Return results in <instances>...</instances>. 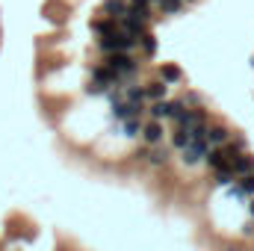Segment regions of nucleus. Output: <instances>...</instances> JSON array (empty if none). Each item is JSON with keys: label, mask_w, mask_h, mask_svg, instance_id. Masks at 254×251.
Wrapping results in <instances>:
<instances>
[{"label": "nucleus", "mask_w": 254, "mask_h": 251, "mask_svg": "<svg viewBox=\"0 0 254 251\" xmlns=\"http://www.w3.org/2000/svg\"><path fill=\"white\" fill-rule=\"evenodd\" d=\"M86 92H89V95H104V92H110V89H107V86H101V83H89V86H86Z\"/></svg>", "instance_id": "obj_21"}, {"label": "nucleus", "mask_w": 254, "mask_h": 251, "mask_svg": "<svg viewBox=\"0 0 254 251\" xmlns=\"http://www.w3.org/2000/svg\"><path fill=\"white\" fill-rule=\"evenodd\" d=\"M216 184H219V187H231V184H234V172H231V169L216 172Z\"/></svg>", "instance_id": "obj_19"}, {"label": "nucleus", "mask_w": 254, "mask_h": 251, "mask_svg": "<svg viewBox=\"0 0 254 251\" xmlns=\"http://www.w3.org/2000/svg\"><path fill=\"white\" fill-rule=\"evenodd\" d=\"M151 166H166L169 163V148H160V145H154L151 151H148V157H145Z\"/></svg>", "instance_id": "obj_14"}, {"label": "nucleus", "mask_w": 254, "mask_h": 251, "mask_svg": "<svg viewBox=\"0 0 254 251\" xmlns=\"http://www.w3.org/2000/svg\"><path fill=\"white\" fill-rule=\"evenodd\" d=\"M228 251H237V249H228Z\"/></svg>", "instance_id": "obj_23"}, {"label": "nucleus", "mask_w": 254, "mask_h": 251, "mask_svg": "<svg viewBox=\"0 0 254 251\" xmlns=\"http://www.w3.org/2000/svg\"><path fill=\"white\" fill-rule=\"evenodd\" d=\"M157 6H160V9H163L166 15H175V12L181 9V0H160Z\"/></svg>", "instance_id": "obj_20"}, {"label": "nucleus", "mask_w": 254, "mask_h": 251, "mask_svg": "<svg viewBox=\"0 0 254 251\" xmlns=\"http://www.w3.org/2000/svg\"><path fill=\"white\" fill-rule=\"evenodd\" d=\"M160 80L169 86V83H181V80H184V74H181V68H178V65H160Z\"/></svg>", "instance_id": "obj_13"}, {"label": "nucleus", "mask_w": 254, "mask_h": 251, "mask_svg": "<svg viewBox=\"0 0 254 251\" xmlns=\"http://www.w3.org/2000/svg\"><path fill=\"white\" fill-rule=\"evenodd\" d=\"M92 83H101V86H107V89H110V86H119V89H122V77H119L116 71H110L107 65H95V68H92Z\"/></svg>", "instance_id": "obj_4"}, {"label": "nucleus", "mask_w": 254, "mask_h": 251, "mask_svg": "<svg viewBox=\"0 0 254 251\" xmlns=\"http://www.w3.org/2000/svg\"><path fill=\"white\" fill-rule=\"evenodd\" d=\"M228 142V130L222 125H213V127H207V145L210 148H222Z\"/></svg>", "instance_id": "obj_9"}, {"label": "nucleus", "mask_w": 254, "mask_h": 251, "mask_svg": "<svg viewBox=\"0 0 254 251\" xmlns=\"http://www.w3.org/2000/svg\"><path fill=\"white\" fill-rule=\"evenodd\" d=\"M163 122H145L142 125V139L148 142V145H160L163 142Z\"/></svg>", "instance_id": "obj_7"}, {"label": "nucleus", "mask_w": 254, "mask_h": 251, "mask_svg": "<svg viewBox=\"0 0 254 251\" xmlns=\"http://www.w3.org/2000/svg\"><path fill=\"white\" fill-rule=\"evenodd\" d=\"M184 163L187 166H195V163H201V160H207V154H210V145L207 142H190L184 151Z\"/></svg>", "instance_id": "obj_3"}, {"label": "nucleus", "mask_w": 254, "mask_h": 251, "mask_svg": "<svg viewBox=\"0 0 254 251\" xmlns=\"http://www.w3.org/2000/svg\"><path fill=\"white\" fill-rule=\"evenodd\" d=\"M92 30H95L101 39H110V36H116L122 27H119V21H113V18H110V21H92Z\"/></svg>", "instance_id": "obj_10"}, {"label": "nucleus", "mask_w": 254, "mask_h": 251, "mask_svg": "<svg viewBox=\"0 0 254 251\" xmlns=\"http://www.w3.org/2000/svg\"><path fill=\"white\" fill-rule=\"evenodd\" d=\"M101 12H104V15H110L113 21H119V24H122V21L127 18V3H125V0H104Z\"/></svg>", "instance_id": "obj_6"}, {"label": "nucleus", "mask_w": 254, "mask_h": 251, "mask_svg": "<svg viewBox=\"0 0 254 251\" xmlns=\"http://www.w3.org/2000/svg\"><path fill=\"white\" fill-rule=\"evenodd\" d=\"M125 101L127 104H139V107H145V101H148L145 86H127L125 89Z\"/></svg>", "instance_id": "obj_11"}, {"label": "nucleus", "mask_w": 254, "mask_h": 251, "mask_svg": "<svg viewBox=\"0 0 254 251\" xmlns=\"http://www.w3.org/2000/svg\"><path fill=\"white\" fill-rule=\"evenodd\" d=\"M139 45H142L145 57H154V54H157V39H154V33H145V36L139 39Z\"/></svg>", "instance_id": "obj_17"}, {"label": "nucleus", "mask_w": 254, "mask_h": 251, "mask_svg": "<svg viewBox=\"0 0 254 251\" xmlns=\"http://www.w3.org/2000/svg\"><path fill=\"white\" fill-rule=\"evenodd\" d=\"M207 166L216 169V172L231 169V154H228V148H210V154H207Z\"/></svg>", "instance_id": "obj_5"}, {"label": "nucleus", "mask_w": 254, "mask_h": 251, "mask_svg": "<svg viewBox=\"0 0 254 251\" xmlns=\"http://www.w3.org/2000/svg\"><path fill=\"white\" fill-rule=\"evenodd\" d=\"M231 172H234V178L254 175V160L249 157V154H240V157H234V163H231Z\"/></svg>", "instance_id": "obj_8"}, {"label": "nucleus", "mask_w": 254, "mask_h": 251, "mask_svg": "<svg viewBox=\"0 0 254 251\" xmlns=\"http://www.w3.org/2000/svg\"><path fill=\"white\" fill-rule=\"evenodd\" d=\"M252 216H254V201H252Z\"/></svg>", "instance_id": "obj_22"}, {"label": "nucleus", "mask_w": 254, "mask_h": 251, "mask_svg": "<svg viewBox=\"0 0 254 251\" xmlns=\"http://www.w3.org/2000/svg\"><path fill=\"white\" fill-rule=\"evenodd\" d=\"M139 42L133 39V36H127V33H116V36H110V39H98V48L110 57V54H130L133 48H136Z\"/></svg>", "instance_id": "obj_1"}, {"label": "nucleus", "mask_w": 254, "mask_h": 251, "mask_svg": "<svg viewBox=\"0 0 254 251\" xmlns=\"http://www.w3.org/2000/svg\"><path fill=\"white\" fill-rule=\"evenodd\" d=\"M139 133H142V122H139V119H127L125 122V136L133 139V136H139Z\"/></svg>", "instance_id": "obj_18"}, {"label": "nucleus", "mask_w": 254, "mask_h": 251, "mask_svg": "<svg viewBox=\"0 0 254 251\" xmlns=\"http://www.w3.org/2000/svg\"><path fill=\"white\" fill-rule=\"evenodd\" d=\"M145 92H148V101H166V92H169V86L163 83V80H154V83H148L145 86Z\"/></svg>", "instance_id": "obj_12"}, {"label": "nucleus", "mask_w": 254, "mask_h": 251, "mask_svg": "<svg viewBox=\"0 0 254 251\" xmlns=\"http://www.w3.org/2000/svg\"><path fill=\"white\" fill-rule=\"evenodd\" d=\"M234 195H254V175L240 178V187H234Z\"/></svg>", "instance_id": "obj_15"}, {"label": "nucleus", "mask_w": 254, "mask_h": 251, "mask_svg": "<svg viewBox=\"0 0 254 251\" xmlns=\"http://www.w3.org/2000/svg\"><path fill=\"white\" fill-rule=\"evenodd\" d=\"M190 142H192L190 130H181V127H178V130L172 133V145H175V148H181V151H184V148H187Z\"/></svg>", "instance_id": "obj_16"}, {"label": "nucleus", "mask_w": 254, "mask_h": 251, "mask_svg": "<svg viewBox=\"0 0 254 251\" xmlns=\"http://www.w3.org/2000/svg\"><path fill=\"white\" fill-rule=\"evenodd\" d=\"M104 65H107L110 71H116L119 77H125V74L130 77V74L136 71V63L130 60V54H110V57L104 60Z\"/></svg>", "instance_id": "obj_2"}]
</instances>
